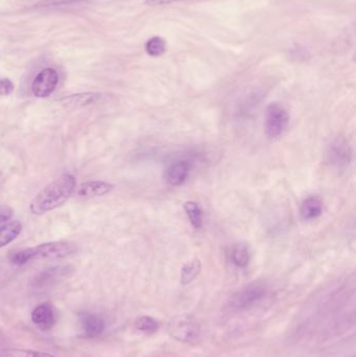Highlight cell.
<instances>
[{
	"mask_svg": "<svg viewBox=\"0 0 356 357\" xmlns=\"http://www.w3.org/2000/svg\"><path fill=\"white\" fill-rule=\"evenodd\" d=\"M184 210L194 229L198 230L203 227V211L200 205L194 201H187L184 204Z\"/></svg>",
	"mask_w": 356,
	"mask_h": 357,
	"instance_id": "9a60e30c",
	"label": "cell"
},
{
	"mask_svg": "<svg viewBox=\"0 0 356 357\" xmlns=\"http://www.w3.org/2000/svg\"><path fill=\"white\" fill-rule=\"evenodd\" d=\"M181 1H185V0H144V5L149 7H162L171 3H181Z\"/></svg>",
	"mask_w": 356,
	"mask_h": 357,
	"instance_id": "cb8c5ba5",
	"label": "cell"
},
{
	"mask_svg": "<svg viewBox=\"0 0 356 357\" xmlns=\"http://www.w3.org/2000/svg\"><path fill=\"white\" fill-rule=\"evenodd\" d=\"M326 159L328 163L337 170L347 167L352 160V149L343 137H335L327 145Z\"/></svg>",
	"mask_w": 356,
	"mask_h": 357,
	"instance_id": "5b68a950",
	"label": "cell"
},
{
	"mask_svg": "<svg viewBox=\"0 0 356 357\" xmlns=\"http://www.w3.org/2000/svg\"><path fill=\"white\" fill-rule=\"evenodd\" d=\"M14 210L12 207L8 205H3L0 206V226L3 225L6 221H9L13 217Z\"/></svg>",
	"mask_w": 356,
	"mask_h": 357,
	"instance_id": "603a6c76",
	"label": "cell"
},
{
	"mask_svg": "<svg viewBox=\"0 0 356 357\" xmlns=\"http://www.w3.org/2000/svg\"><path fill=\"white\" fill-rule=\"evenodd\" d=\"M32 321L37 327L43 331L52 329L56 323L54 309L48 303L38 305L32 313Z\"/></svg>",
	"mask_w": 356,
	"mask_h": 357,
	"instance_id": "ba28073f",
	"label": "cell"
},
{
	"mask_svg": "<svg viewBox=\"0 0 356 357\" xmlns=\"http://www.w3.org/2000/svg\"><path fill=\"white\" fill-rule=\"evenodd\" d=\"M290 115L282 104L272 102L265 111V133L270 138L275 139L281 136L288 128Z\"/></svg>",
	"mask_w": 356,
	"mask_h": 357,
	"instance_id": "277c9868",
	"label": "cell"
},
{
	"mask_svg": "<svg viewBox=\"0 0 356 357\" xmlns=\"http://www.w3.org/2000/svg\"><path fill=\"white\" fill-rule=\"evenodd\" d=\"M77 249V245L71 241H50L16 252L10 260L16 266H24L32 260L61 259L75 253Z\"/></svg>",
	"mask_w": 356,
	"mask_h": 357,
	"instance_id": "7a4b0ae2",
	"label": "cell"
},
{
	"mask_svg": "<svg viewBox=\"0 0 356 357\" xmlns=\"http://www.w3.org/2000/svg\"><path fill=\"white\" fill-rule=\"evenodd\" d=\"M82 327L87 338H97L105 331L106 324L96 315H85L82 318Z\"/></svg>",
	"mask_w": 356,
	"mask_h": 357,
	"instance_id": "7c38bea8",
	"label": "cell"
},
{
	"mask_svg": "<svg viewBox=\"0 0 356 357\" xmlns=\"http://www.w3.org/2000/svg\"><path fill=\"white\" fill-rule=\"evenodd\" d=\"M251 254L249 247L245 244H237L231 251V259L237 268H245L249 264Z\"/></svg>",
	"mask_w": 356,
	"mask_h": 357,
	"instance_id": "ac0fdd59",
	"label": "cell"
},
{
	"mask_svg": "<svg viewBox=\"0 0 356 357\" xmlns=\"http://www.w3.org/2000/svg\"><path fill=\"white\" fill-rule=\"evenodd\" d=\"M300 213L305 221H314L318 219L323 213L322 201L315 196L306 199L301 205Z\"/></svg>",
	"mask_w": 356,
	"mask_h": 357,
	"instance_id": "4fadbf2b",
	"label": "cell"
},
{
	"mask_svg": "<svg viewBox=\"0 0 356 357\" xmlns=\"http://www.w3.org/2000/svg\"><path fill=\"white\" fill-rule=\"evenodd\" d=\"M135 327L144 333H154L158 330L159 323L149 315H141L135 321Z\"/></svg>",
	"mask_w": 356,
	"mask_h": 357,
	"instance_id": "44dd1931",
	"label": "cell"
},
{
	"mask_svg": "<svg viewBox=\"0 0 356 357\" xmlns=\"http://www.w3.org/2000/svg\"><path fill=\"white\" fill-rule=\"evenodd\" d=\"M75 187L77 181L75 176L68 174H63L43 188L32 199L30 205V212L35 215H43L59 208L73 196Z\"/></svg>",
	"mask_w": 356,
	"mask_h": 357,
	"instance_id": "6da1fadb",
	"label": "cell"
},
{
	"mask_svg": "<svg viewBox=\"0 0 356 357\" xmlns=\"http://www.w3.org/2000/svg\"><path fill=\"white\" fill-rule=\"evenodd\" d=\"M171 336L180 342H192L198 340L200 329L190 320H181L173 326Z\"/></svg>",
	"mask_w": 356,
	"mask_h": 357,
	"instance_id": "9c48e42d",
	"label": "cell"
},
{
	"mask_svg": "<svg viewBox=\"0 0 356 357\" xmlns=\"http://www.w3.org/2000/svg\"><path fill=\"white\" fill-rule=\"evenodd\" d=\"M15 89L13 82L10 81L9 79L0 80V95L9 96L11 95Z\"/></svg>",
	"mask_w": 356,
	"mask_h": 357,
	"instance_id": "7402d4cb",
	"label": "cell"
},
{
	"mask_svg": "<svg viewBox=\"0 0 356 357\" xmlns=\"http://www.w3.org/2000/svg\"><path fill=\"white\" fill-rule=\"evenodd\" d=\"M58 83L59 75L54 68L43 69L32 82V94L36 98H47L56 90Z\"/></svg>",
	"mask_w": 356,
	"mask_h": 357,
	"instance_id": "8992f818",
	"label": "cell"
},
{
	"mask_svg": "<svg viewBox=\"0 0 356 357\" xmlns=\"http://www.w3.org/2000/svg\"><path fill=\"white\" fill-rule=\"evenodd\" d=\"M22 223L19 221H10L0 227V249L13 243L22 232Z\"/></svg>",
	"mask_w": 356,
	"mask_h": 357,
	"instance_id": "5bb4252c",
	"label": "cell"
},
{
	"mask_svg": "<svg viewBox=\"0 0 356 357\" xmlns=\"http://www.w3.org/2000/svg\"><path fill=\"white\" fill-rule=\"evenodd\" d=\"M202 264L198 258H194L191 262L184 264L181 270V283L186 285L191 283L200 275Z\"/></svg>",
	"mask_w": 356,
	"mask_h": 357,
	"instance_id": "2e32d148",
	"label": "cell"
},
{
	"mask_svg": "<svg viewBox=\"0 0 356 357\" xmlns=\"http://www.w3.org/2000/svg\"><path fill=\"white\" fill-rule=\"evenodd\" d=\"M114 186L108 182L89 181L82 184L77 192V196L82 199H91L109 194Z\"/></svg>",
	"mask_w": 356,
	"mask_h": 357,
	"instance_id": "8fae6325",
	"label": "cell"
},
{
	"mask_svg": "<svg viewBox=\"0 0 356 357\" xmlns=\"http://www.w3.org/2000/svg\"><path fill=\"white\" fill-rule=\"evenodd\" d=\"M69 272H71L69 266H55V268H47L37 275L30 284L35 289H45L66 277L69 275Z\"/></svg>",
	"mask_w": 356,
	"mask_h": 357,
	"instance_id": "52a82bcc",
	"label": "cell"
},
{
	"mask_svg": "<svg viewBox=\"0 0 356 357\" xmlns=\"http://www.w3.org/2000/svg\"><path fill=\"white\" fill-rule=\"evenodd\" d=\"M145 51L151 57H160L167 51V42L161 37H153L145 43Z\"/></svg>",
	"mask_w": 356,
	"mask_h": 357,
	"instance_id": "ffe728a7",
	"label": "cell"
},
{
	"mask_svg": "<svg viewBox=\"0 0 356 357\" xmlns=\"http://www.w3.org/2000/svg\"><path fill=\"white\" fill-rule=\"evenodd\" d=\"M7 338H6L5 334L3 333V332L0 331V350L1 349L6 348V346H7Z\"/></svg>",
	"mask_w": 356,
	"mask_h": 357,
	"instance_id": "d4e9b609",
	"label": "cell"
},
{
	"mask_svg": "<svg viewBox=\"0 0 356 357\" xmlns=\"http://www.w3.org/2000/svg\"><path fill=\"white\" fill-rule=\"evenodd\" d=\"M100 94L97 93H84L75 94V95L67 96L63 98L61 102L63 104H68L73 107H84L88 104H95L100 100Z\"/></svg>",
	"mask_w": 356,
	"mask_h": 357,
	"instance_id": "e0dca14e",
	"label": "cell"
},
{
	"mask_svg": "<svg viewBox=\"0 0 356 357\" xmlns=\"http://www.w3.org/2000/svg\"><path fill=\"white\" fill-rule=\"evenodd\" d=\"M0 357H57L48 353L38 351L26 350V349H8L0 350Z\"/></svg>",
	"mask_w": 356,
	"mask_h": 357,
	"instance_id": "d6986e66",
	"label": "cell"
},
{
	"mask_svg": "<svg viewBox=\"0 0 356 357\" xmlns=\"http://www.w3.org/2000/svg\"><path fill=\"white\" fill-rule=\"evenodd\" d=\"M189 174L190 165L188 162H176L165 172V180L171 186H181L185 183Z\"/></svg>",
	"mask_w": 356,
	"mask_h": 357,
	"instance_id": "30bf717a",
	"label": "cell"
},
{
	"mask_svg": "<svg viewBox=\"0 0 356 357\" xmlns=\"http://www.w3.org/2000/svg\"><path fill=\"white\" fill-rule=\"evenodd\" d=\"M265 287L261 283H252L231 295L227 307L231 311H243L256 304L265 295Z\"/></svg>",
	"mask_w": 356,
	"mask_h": 357,
	"instance_id": "3957f363",
	"label": "cell"
}]
</instances>
